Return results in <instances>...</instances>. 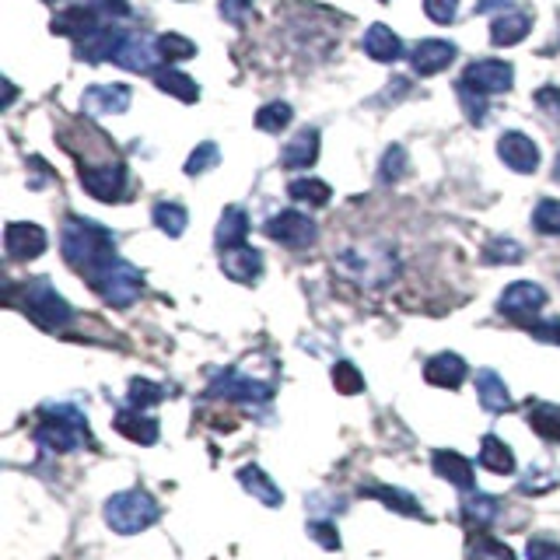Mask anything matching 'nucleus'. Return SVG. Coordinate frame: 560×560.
Here are the masks:
<instances>
[{"label": "nucleus", "mask_w": 560, "mask_h": 560, "mask_svg": "<svg viewBox=\"0 0 560 560\" xmlns=\"http://www.w3.org/2000/svg\"><path fill=\"white\" fill-rule=\"evenodd\" d=\"M60 249H63V260H67L85 281H91L112 260H120L116 238H112V232L102 228V224L88 221V217H77V214L63 221Z\"/></svg>", "instance_id": "obj_1"}, {"label": "nucleus", "mask_w": 560, "mask_h": 560, "mask_svg": "<svg viewBox=\"0 0 560 560\" xmlns=\"http://www.w3.org/2000/svg\"><path fill=\"white\" fill-rule=\"evenodd\" d=\"M36 445L53 456H63V452H77V448H91L95 441H91V427L85 421V413L77 407L57 403V407L39 410Z\"/></svg>", "instance_id": "obj_2"}, {"label": "nucleus", "mask_w": 560, "mask_h": 560, "mask_svg": "<svg viewBox=\"0 0 560 560\" xmlns=\"http://www.w3.org/2000/svg\"><path fill=\"white\" fill-rule=\"evenodd\" d=\"M105 522L123 536L144 533L158 522V501L148 490H120L105 501Z\"/></svg>", "instance_id": "obj_3"}, {"label": "nucleus", "mask_w": 560, "mask_h": 560, "mask_svg": "<svg viewBox=\"0 0 560 560\" xmlns=\"http://www.w3.org/2000/svg\"><path fill=\"white\" fill-rule=\"evenodd\" d=\"M336 266H340L347 277H354L358 284H364V287H382V284H389L396 277V256L386 246H375V242L344 249L340 260H336Z\"/></svg>", "instance_id": "obj_4"}, {"label": "nucleus", "mask_w": 560, "mask_h": 560, "mask_svg": "<svg viewBox=\"0 0 560 560\" xmlns=\"http://www.w3.org/2000/svg\"><path fill=\"white\" fill-rule=\"evenodd\" d=\"M22 295H25V301H22L25 315L42 329H63L74 319V309L67 306V298H63L50 281H32V284H25Z\"/></svg>", "instance_id": "obj_5"}, {"label": "nucleus", "mask_w": 560, "mask_h": 560, "mask_svg": "<svg viewBox=\"0 0 560 560\" xmlns=\"http://www.w3.org/2000/svg\"><path fill=\"white\" fill-rule=\"evenodd\" d=\"M95 291L102 295V301H109L112 309H126V306H134V301L140 298L144 291V277H140V270L130 266L126 260H112L105 270H99L91 281H88Z\"/></svg>", "instance_id": "obj_6"}, {"label": "nucleus", "mask_w": 560, "mask_h": 560, "mask_svg": "<svg viewBox=\"0 0 560 560\" xmlns=\"http://www.w3.org/2000/svg\"><path fill=\"white\" fill-rule=\"evenodd\" d=\"M82 186L88 197L102 203H116L126 194V169L123 162H112V158H105L99 165H82Z\"/></svg>", "instance_id": "obj_7"}, {"label": "nucleus", "mask_w": 560, "mask_h": 560, "mask_svg": "<svg viewBox=\"0 0 560 560\" xmlns=\"http://www.w3.org/2000/svg\"><path fill=\"white\" fill-rule=\"evenodd\" d=\"M266 235L274 238V242L287 246V249H309V246H315L319 228H315V221L309 214L281 211L277 217L266 221Z\"/></svg>", "instance_id": "obj_8"}, {"label": "nucleus", "mask_w": 560, "mask_h": 560, "mask_svg": "<svg viewBox=\"0 0 560 560\" xmlns=\"http://www.w3.org/2000/svg\"><path fill=\"white\" fill-rule=\"evenodd\" d=\"M547 306V291H543L539 284L533 281H515V284H508L505 287V295L498 301V309L508 315V319H515V323H533L536 312Z\"/></svg>", "instance_id": "obj_9"}, {"label": "nucleus", "mask_w": 560, "mask_h": 560, "mask_svg": "<svg viewBox=\"0 0 560 560\" xmlns=\"http://www.w3.org/2000/svg\"><path fill=\"white\" fill-rule=\"evenodd\" d=\"M207 393L217 396V399H238V403H266V399L274 396V386H270V382L252 378V375L235 372V368H228V372L217 375V382Z\"/></svg>", "instance_id": "obj_10"}, {"label": "nucleus", "mask_w": 560, "mask_h": 560, "mask_svg": "<svg viewBox=\"0 0 560 560\" xmlns=\"http://www.w3.org/2000/svg\"><path fill=\"white\" fill-rule=\"evenodd\" d=\"M158 57H162V50H158L154 36H148V32H126L112 63H120V67L137 71V74H154Z\"/></svg>", "instance_id": "obj_11"}, {"label": "nucleus", "mask_w": 560, "mask_h": 560, "mask_svg": "<svg viewBox=\"0 0 560 560\" xmlns=\"http://www.w3.org/2000/svg\"><path fill=\"white\" fill-rule=\"evenodd\" d=\"M462 82L473 85L476 91H484L490 99V95L511 91V85H515V67L505 60H476L466 67V74H462Z\"/></svg>", "instance_id": "obj_12"}, {"label": "nucleus", "mask_w": 560, "mask_h": 560, "mask_svg": "<svg viewBox=\"0 0 560 560\" xmlns=\"http://www.w3.org/2000/svg\"><path fill=\"white\" fill-rule=\"evenodd\" d=\"M134 102V91L126 85H91L82 95V109L88 116H120Z\"/></svg>", "instance_id": "obj_13"}, {"label": "nucleus", "mask_w": 560, "mask_h": 560, "mask_svg": "<svg viewBox=\"0 0 560 560\" xmlns=\"http://www.w3.org/2000/svg\"><path fill=\"white\" fill-rule=\"evenodd\" d=\"M4 249L11 260H36V256L46 252V232L39 224H28V221H11L8 232H4Z\"/></svg>", "instance_id": "obj_14"}, {"label": "nucleus", "mask_w": 560, "mask_h": 560, "mask_svg": "<svg viewBox=\"0 0 560 560\" xmlns=\"http://www.w3.org/2000/svg\"><path fill=\"white\" fill-rule=\"evenodd\" d=\"M452 60H456V46L448 39H424L410 50V67L421 77H435V74L448 71Z\"/></svg>", "instance_id": "obj_15"}, {"label": "nucleus", "mask_w": 560, "mask_h": 560, "mask_svg": "<svg viewBox=\"0 0 560 560\" xmlns=\"http://www.w3.org/2000/svg\"><path fill=\"white\" fill-rule=\"evenodd\" d=\"M498 154L508 169H515L522 175H533L539 169V148L533 137H525L519 130H511L498 140Z\"/></svg>", "instance_id": "obj_16"}, {"label": "nucleus", "mask_w": 560, "mask_h": 560, "mask_svg": "<svg viewBox=\"0 0 560 560\" xmlns=\"http://www.w3.org/2000/svg\"><path fill=\"white\" fill-rule=\"evenodd\" d=\"M112 427H116L123 438H130L137 445H154L158 435H162V424H158V418H151L148 410H137V407H123L116 413V421H112Z\"/></svg>", "instance_id": "obj_17"}, {"label": "nucleus", "mask_w": 560, "mask_h": 560, "mask_svg": "<svg viewBox=\"0 0 560 560\" xmlns=\"http://www.w3.org/2000/svg\"><path fill=\"white\" fill-rule=\"evenodd\" d=\"M123 36H126V32L112 28V25L95 28V32H88L85 39H77V57H82L85 63H109V60H116V50H120Z\"/></svg>", "instance_id": "obj_18"}, {"label": "nucleus", "mask_w": 560, "mask_h": 560, "mask_svg": "<svg viewBox=\"0 0 560 560\" xmlns=\"http://www.w3.org/2000/svg\"><path fill=\"white\" fill-rule=\"evenodd\" d=\"M221 270L228 274L232 281L238 284H252V281H260L263 274V256L249 249V246H235V249H224L221 256Z\"/></svg>", "instance_id": "obj_19"}, {"label": "nucleus", "mask_w": 560, "mask_h": 560, "mask_svg": "<svg viewBox=\"0 0 560 560\" xmlns=\"http://www.w3.org/2000/svg\"><path fill=\"white\" fill-rule=\"evenodd\" d=\"M431 466L441 480H448L452 487H459L462 494L466 490H476V480H473V462L462 459L459 452H448V448H438L435 456H431Z\"/></svg>", "instance_id": "obj_20"}, {"label": "nucleus", "mask_w": 560, "mask_h": 560, "mask_svg": "<svg viewBox=\"0 0 560 560\" xmlns=\"http://www.w3.org/2000/svg\"><path fill=\"white\" fill-rule=\"evenodd\" d=\"M466 372L470 368L459 354H435L424 364V378L438 389H459L466 382Z\"/></svg>", "instance_id": "obj_21"}, {"label": "nucleus", "mask_w": 560, "mask_h": 560, "mask_svg": "<svg viewBox=\"0 0 560 560\" xmlns=\"http://www.w3.org/2000/svg\"><path fill=\"white\" fill-rule=\"evenodd\" d=\"M361 50L372 57L375 63H396L399 57H403V39H399L389 25H372V28L364 32Z\"/></svg>", "instance_id": "obj_22"}, {"label": "nucleus", "mask_w": 560, "mask_h": 560, "mask_svg": "<svg viewBox=\"0 0 560 560\" xmlns=\"http://www.w3.org/2000/svg\"><path fill=\"white\" fill-rule=\"evenodd\" d=\"M319 158V130L315 126H301V130L287 140V148L281 154L284 169H309Z\"/></svg>", "instance_id": "obj_23"}, {"label": "nucleus", "mask_w": 560, "mask_h": 560, "mask_svg": "<svg viewBox=\"0 0 560 560\" xmlns=\"http://www.w3.org/2000/svg\"><path fill=\"white\" fill-rule=\"evenodd\" d=\"M476 396L480 403H484L487 413H508L511 410V396H508V386L498 372H490V368H480L476 372Z\"/></svg>", "instance_id": "obj_24"}, {"label": "nucleus", "mask_w": 560, "mask_h": 560, "mask_svg": "<svg viewBox=\"0 0 560 560\" xmlns=\"http://www.w3.org/2000/svg\"><path fill=\"white\" fill-rule=\"evenodd\" d=\"M530 28H533V18L525 11H505L490 25V42L494 46H519L525 36H530Z\"/></svg>", "instance_id": "obj_25"}, {"label": "nucleus", "mask_w": 560, "mask_h": 560, "mask_svg": "<svg viewBox=\"0 0 560 560\" xmlns=\"http://www.w3.org/2000/svg\"><path fill=\"white\" fill-rule=\"evenodd\" d=\"M246 235H249V214L242 207H228L217 221V249H235V246H246Z\"/></svg>", "instance_id": "obj_26"}, {"label": "nucleus", "mask_w": 560, "mask_h": 560, "mask_svg": "<svg viewBox=\"0 0 560 560\" xmlns=\"http://www.w3.org/2000/svg\"><path fill=\"white\" fill-rule=\"evenodd\" d=\"M498 515H501L498 498H490V494H484V490L462 494V519H466L470 525H490Z\"/></svg>", "instance_id": "obj_27"}, {"label": "nucleus", "mask_w": 560, "mask_h": 560, "mask_svg": "<svg viewBox=\"0 0 560 560\" xmlns=\"http://www.w3.org/2000/svg\"><path fill=\"white\" fill-rule=\"evenodd\" d=\"M525 418H530L533 431L543 441L560 445V407L557 403H539V399H533V403L525 407Z\"/></svg>", "instance_id": "obj_28"}, {"label": "nucleus", "mask_w": 560, "mask_h": 560, "mask_svg": "<svg viewBox=\"0 0 560 560\" xmlns=\"http://www.w3.org/2000/svg\"><path fill=\"white\" fill-rule=\"evenodd\" d=\"M480 466L498 473V476H511L515 473V456H511V448L498 435H484V445H480Z\"/></svg>", "instance_id": "obj_29"}, {"label": "nucleus", "mask_w": 560, "mask_h": 560, "mask_svg": "<svg viewBox=\"0 0 560 560\" xmlns=\"http://www.w3.org/2000/svg\"><path fill=\"white\" fill-rule=\"evenodd\" d=\"M238 484H242L256 501H263L266 508L284 505V494L274 487V480H270L260 466H246V470H238Z\"/></svg>", "instance_id": "obj_30"}, {"label": "nucleus", "mask_w": 560, "mask_h": 560, "mask_svg": "<svg viewBox=\"0 0 560 560\" xmlns=\"http://www.w3.org/2000/svg\"><path fill=\"white\" fill-rule=\"evenodd\" d=\"M154 85L162 88L165 95H172V99H179V102H197L200 99V85L189 74L175 71V67L154 71Z\"/></svg>", "instance_id": "obj_31"}, {"label": "nucleus", "mask_w": 560, "mask_h": 560, "mask_svg": "<svg viewBox=\"0 0 560 560\" xmlns=\"http://www.w3.org/2000/svg\"><path fill=\"white\" fill-rule=\"evenodd\" d=\"M361 494H364V498H372V501H382V505L393 508V511H399V515L424 519V508L413 501V494L399 490V487H364Z\"/></svg>", "instance_id": "obj_32"}, {"label": "nucleus", "mask_w": 560, "mask_h": 560, "mask_svg": "<svg viewBox=\"0 0 560 560\" xmlns=\"http://www.w3.org/2000/svg\"><path fill=\"white\" fill-rule=\"evenodd\" d=\"M154 224L162 228L169 238H179L186 232V224H189V214H186V207L183 203H154V211H151Z\"/></svg>", "instance_id": "obj_33"}, {"label": "nucleus", "mask_w": 560, "mask_h": 560, "mask_svg": "<svg viewBox=\"0 0 560 560\" xmlns=\"http://www.w3.org/2000/svg\"><path fill=\"white\" fill-rule=\"evenodd\" d=\"M466 560H515V553H511L501 539L480 533V536H470L466 543Z\"/></svg>", "instance_id": "obj_34"}, {"label": "nucleus", "mask_w": 560, "mask_h": 560, "mask_svg": "<svg viewBox=\"0 0 560 560\" xmlns=\"http://www.w3.org/2000/svg\"><path fill=\"white\" fill-rule=\"evenodd\" d=\"M287 194H291V200H298V203L326 207L329 197H333V189L323 179H295L291 186H287Z\"/></svg>", "instance_id": "obj_35"}, {"label": "nucleus", "mask_w": 560, "mask_h": 560, "mask_svg": "<svg viewBox=\"0 0 560 560\" xmlns=\"http://www.w3.org/2000/svg\"><path fill=\"white\" fill-rule=\"evenodd\" d=\"M291 105L287 102H266L260 112H256V126H260L263 134H281L287 123H291Z\"/></svg>", "instance_id": "obj_36"}, {"label": "nucleus", "mask_w": 560, "mask_h": 560, "mask_svg": "<svg viewBox=\"0 0 560 560\" xmlns=\"http://www.w3.org/2000/svg\"><path fill=\"white\" fill-rule=\"evenodd\" d=\"M456 95H459L462 112H466V120H470V123H484V116H487V95L476 91V88L466 85V82L456 85Z\"/></svg>", "instance_id": "obj_37"}, {"label": "nucleus", "mask_w": 560, "mask_h": 560, "mask_svg": "<svg viewBox=\"0 0 560 560\" xmlns=\"http://www.w3.org/2000/svg\"><path fill=\"white\" fill-rule=\"evenodd\" d=\"M410 165V158H407V148L403 144H393V148L382 154V165H378V179L382 183H396V179H403V172Z\"/></svg>", "instance_id": "obj_38"}, {"label": "nucleus", "mask_w": 560, "mask_h": 560, "mask_svg": "<svg viewBox=\"0 0 560 560\" xmlns=\"http://www.w3.org/2000/svg\"><path fill=\"white\" fill-rule=\"evenodd\" d=\"M333 386H336V393H344V396H358L364 389V375L350 361H336L333 364Z\"/></svg>", "instance_id": "obj_39"}, {"label": "nucleus", "mask_w": 560, "mask_h": 560, "mask_svg": "<svg viewBox=\"0 0 560 560\" xmlns=\"http://www.w3.org/2000/svg\"><path fill=\"white\" fill-rule=\"evenodd\" d=\"M522 246L515 238H490L484 249V263H522Z\"/></svg>", "instance_id": "obj_40"}, {"label": "nucleus", "mask_w": 560, "mask_h": 560, "mask_svg": "<svg viewBox=\"0 0 560 560\" xmlns=\"http://www.w3.org/2000/svg\"><path fill=\"white\" fill-rule=\"evenodd\" d=\"M533 228L539 235H560V200H539L533 211Z\"/></svg>", "instance_id": "obj_41"}, {"label": "nucleus", "mask_w": 560, "mask_h": 560, "mask_svg": "<svg viewBox=\"0 0 560 560\" xmlns=\"http://www.w3.org/2000/svg\"><path fill=\"white\" fill-rule=\"evenodd\" d=\"M158 50H162V57H165L169 63H175V60L194 57L197 46L189 42L186 36H179V32H165V36H158Z\"/></svg>", "instance_id": "obj_42"}, {"label": "nucleus", "mask_w": 560, "mask_h": 560, "mask_svg": "<svg viewBox=\"0 0 560 560\" xmlns=\"http://www.w3.org/2000/svg\"><path fill=\"white\" fill-rule=\"evenodd\" d=\"M217 162H221V151H217V144L203 140L200 148H197L194 154L186 158V175H194V179H197V175H203L207 169H214Z\"/></svg>", "instance_id": "obj_43"}, {"label": "nucleus", "mask_w": 560, "mask_h": 560, "mask_svg": "<svg viewBox=\"0 0 560 560\" xmlns=\"http://www.w3.org/2000/svg\"><path fill=\"white\" fill-rule=\"evenodd\" d=\"M162 399H165V389L154 386L148 378H137L130 386V407H137V410H151L154 403H162Z\"/></svg>", "instance_id": "obj_44"}, {"label": "nucleus", "mask_w": 560, "mask_h": 560, "mask_svg": "<svg viewBox=\"0 0 560 560\" xmlns=\"http://www.w3.org/2000/svg\"><path fill=\"white\" fill-rule=\"evenodd\" d=\"M456 8H459V0H424V14L435 25H452Z\"/></svg>", "instance_id": "obj_45"}, {"label": "nucleus", "mask_w": 560, "mask_h": 560, "mask_svg": "<svg viewBox=\"0 0 560 560\" xmlns=\"http://www.w3.org/2000/svg\"><path fill=\"white\" fill-rule=\"evenodd\" d=\"M525 329H530L536 340L560 347V319H533V323H525Z\"/></svg>", "instance_id": "obj_46"}, {"label": "nucleus", "mask_w": 560, "mask_h": 560, "mask_svg": "<svg viewBox=\"0 0 560 560\" xmlns=\"http://www.w3.org/2000/svg\"><path fill=\"white\" fill-rule=\"evenodd\" d=\"M525 557H530V560H560V543H553V539H530Z\"/></svg>", "instance_id": "obj_47"}, {"label": "nucleus", "mask_w": 560, "mask_h": 560, "mask_svg": "<svg viewBox=\"0 0 560 560\" xmlns=\"http://www.w3.org/2000/svg\"><path fill=\"white\" fill-rule=\"evenodd\" d=\"M309 533L323 543V550H340V536H336V530L329 522H323V519H315V522H309Z\"/></svg>", "instance_id": "obj_48"}, {"label": "nucleus", "mask_w": 560, "mask_h": 560, "mask_svg": "<svg viewBox=\"0 0 560 560\" xmlns=\"http://www.w3.org/2000/svg\"><path fill=\"white\" fill-rule=\"evenodd\" d=\"M249 8H252V0H221V18L232 25H242Z\"/></svg>", "instance_id": "obj_49"}, {"label": "nucleus", "mask_w": 560, "mask_h": 560, "mask_svg": "<svg viewBox=\"0 0 560 560\" xmlns=\"http://www.w3.org/2000/svg\"><path fill=\"white\" fill-rule=\"evenodd\" d=\"M536 102L547 109V112H553V116L560 120V91L557 88H539L536 91Z\"/></svg>", "instance_id": "obj_50"}, {"label": "nucleus", "mask_w": 560, "mask_h": 560, "mask_svg": "<svg viewBox=\"0 0 560 560\" xmlns=\"http://www.w3.org/2000/svg\"><path fill=\"white\" fill-rule=\"evenodd\" d=\"M508 8H515V0H476V14H494Z\"/></svg>", "instance_id": "obj_51"}, {"label": "nucleus", "mask_w": 560, "mask_h": 560, "mask_svg": "<svg viewBox=\"0 0 560 560\" xmlns=\"http://www.w3.org/2000/svg\"><path fill=\"white\" fill-rule=\"evenodd\" d=\"M553 179L560 183V154H557V165H553Z\"/></svg>", "instance_id": "obj_52"}]
</instances>
